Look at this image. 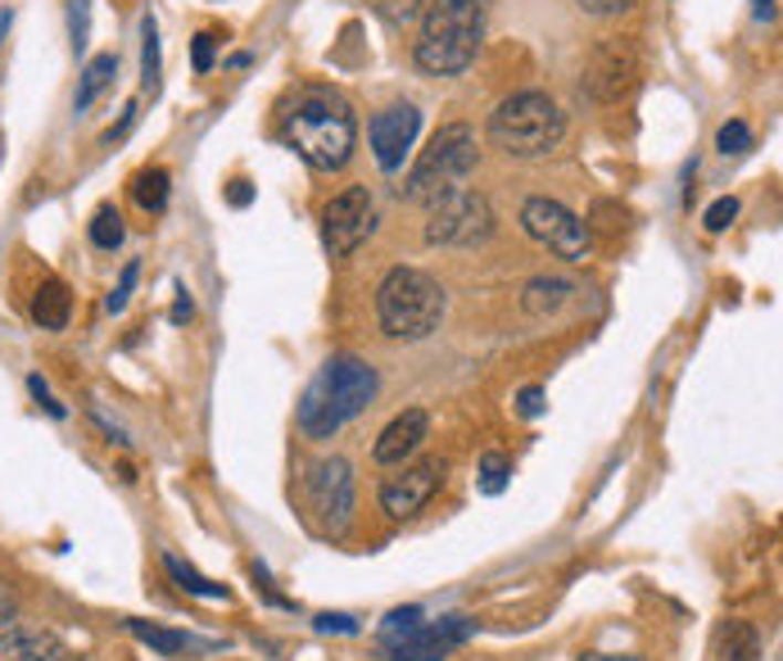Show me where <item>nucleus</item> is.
Wrapping results in <instances>:
<instances>
[{"label":"nucleus","instance_id":"obj_1","mask_svg":"<svg viewBox=\"0 0 783 661\" xmlns=\"http://www.w3.org/2000/svg\"><path fill=\"white\" fill-rule=\"evenodd\" d=\"M281 140L313 172H340L354 159V146H358L354 105L335 86H304L281 114Z\"/></svg>","mask_w":783,"mask_h":661},{"label":"nucleus","instance_id":"obj_2","mask_svg":"<svg viewBox=\"0 0 783 661\" xmlns=\"http://www.w3.org/2000/svg\"><path fill=\"white\" fill-rule=\"evenodd\" d=\"M376 390H380V376L358 354L326 358L300 399V431L309 440H331L340 427H349V421L376 399Z\"/></svg>","mask_w":783,"mask_h":661},{"label":"nucleus","instance_id":"obj_3","mask_svg":"<svg viewBox=\"0 0 783 661\" xmlns=\"http://www.w3.org/2000/svg\"><path fill=\"white\" fill-rule=\"evenodd\" d=\"M480 36H484V0H435L413 51L417 69L435 77H453L471 69Z\"/></svg>","mask_w":783,"mask_h":661},{"label":"nucleus","instance_id":"obj_4","mask_svg":"<svg viewBox=\"0 0 783 661\" xmlns=\"http://www.w3.org/2000/svg\"><path fill=\"white\" fill-rule=\"evenodd\" d=\"M380 330L395 340H426L445 322V291L421 267H389L376 291Z\"/></svg>","mask_w":783,"mask_h":661},{"label":"nucleus","instance_id":"obj_5","mask_svg":"<svg viewBox=\"0 0 783 661\" xmlns=\"http://www.w3.org/2000/svg\"><path fill=\"white\" fill-rule=\"evenodd\" d=\"M562 132L566 114L544 91H516L489 114V140L512 159H544L549 150H557Z\"/></svg>","mask_w":783,"mask_h":661},{"label":"nucleus","instance_id":"obj_6","mask_svg":"<svg viewBox=\"0 0 783 661\" xmlns=\"http://www.w3.org/2000/svg\"><path fill=\"white\" fill-rule=\"evenodd\" d=\"M476 132L467 123H445L435 136H430V146L421 150V159L413 164V172L404 177V200L413 204H435V200H445L453 191H462L467 177L476 172Z\"/></svg>","mask_w":783,"mask_h":661},{"label":"nucleus","instance_id":"obj_7","mask_svg":"<svg viewBox=\"0 0 783 661\" xmlns=\"http://www.w3.org/2000/svg\"><path fill=\"white\" fill-rule=\"evenodd\" d=\"M521 227L530 241H540L549 254L566 259V263H584L594 254V227L575 218L562 200H549V196H534L521 204Z\"/></svg>","mask_w":783,"mask_h":661},{"label":"nucleus","instance_id":"obj_8","mask_svg":"<svg viewBox=\"0 0 783 661\" xmlns=\"http://www.w3.org/2000/svg\"><path fill=\"white\" fill-rule=\"evenodd\" d=\"M494 235V209L480 191H453L445 200L430 204V222H426V241L430 245H453V250H471L484 245Z\"/></svg>","mask_w":783,"mask_h":661},{"label":"nucleus","instance_id":"obj_9","mask_svg":"<svg viewBox=\"0 0 783 661\" xmlns=\"http://www.w3.org/2000/svg\"><path fill=\"white\" fill-rule=\"evenodd\" d=\"M634 82H639V51H634L629 36H603L589 60H584V91L598 105H616L625 101Z\"/></svg>","mask_w":783,"mask_h":661},{"label":"nucleus","instance_id":"obj_10","mask_svg":"<svg viewBox=\"0 0 783 661\" xmlns=\"http://www.w3.org/2000/svg\"><path fill=\"white\" fill-rule=\"evenodd\" d=\"M376 227V204L367 186H345L340 196L326 200L322 209V245L331 259H345L354 254Z\"/></svg>","mask_w":783,"mask_h":661},{"label":"nucleus","instance_id":"obj_11","mask_svg":"<svg viewBox=\"0 0 783 661\" xmlns=\"http://www.w3.org/2000/svg\"><path fill=\"white\" fill-rule=\"evenodd\" d=\"M309 503L331 535H345L354 522V466L349 458H322L309 471Z\"/></svg>","mask_w":783,"mask_h":661},{"label":"nucleus","instance_id":"obj_12","mask_svg":"<svg viewBox=\"0 0 783 661\" xmlns=\"http://www.w3.org/2000/svg\"><path fill=\"white\" fill-rule=\"evenodd\" d=\"M476 634V621L467 617H439V621H421L417 630H408L404 639L385 643V661H430V657H445L449 648L467 643Z\"/></svg>","mask_w":783,"mask_h":661},{"label":"nucleus","instance_id":"obj_13","mask_svg":"<svg viewBox=\"0 0 783 661\" xmlns=\"http://www.w3.org/2000/svg\"><path fill=\"white\" fill-rule=\"evenodd\" d=\"M439 485H445V462L426 458V462H417V466H404L399 476H389V481L380 485V507L395 516V522H404V516L421 512V507L435 499Z\"/></svg>","mask_w":783,"mask_h":661},{"label":"nucleus","instance_id":"obj_14","mask_svg":"<svg viewBox=\"0 0 783 661\" xmlns=\"http://www.w3.org/2000/svg\"><path fill=\"white\" fill-rule=\"evenodd\" d=\"M417 132H421L417 105H389V109H380V114L372 118V132H367V136H372V155H376L380 172H399V168H404Z\"/></svg>","mask_w":783,"mask_h":661},{"label":"nucleus","instance_id":"obj_15","mask_svg":"<svg viewBox=\"0 0 783 661\" xmlns=\"http://www.w3.org/2000/svg\"><path fill=\"white\" fill-rule=\"evenodd\" d=\"M426 436H430V417H426V408H404V412L376 436L372 458H376L380 466H404V458H413V453L421 449Z\"/></svg>","mask_w":783,"mask_h":661},{"label":"nucleus","instance_id":"obj_16","mask_svg":"<svg viewBox=\"0 0 783 661\" xmlns=\"http://www.w3.org/2000/svg\"><path fill=\"white\" fill-rule=\"evenodd\" d=\"M64 643L51 630H28V626H10L0 630V661H64Z\"/></svg>","mask_w":783,"mask_h":661},{"label":"nucleus","instance_id":"obj_17","mask_svg":"<svg viewBox=\"0 0 783 661\" xmlns=\"http://www.w3.org/2000/svg\"><path fill=\"white\" fill-rule=\"evenodd\" d=\"M127 630H132L140 643H150L155 652H164V657H195V652L218 648L213 639H195V634H186V630H164V626H150V621H127Z\"/></svg>","mask_w":783,"mask_h":661},{"label":"nucleus","instance_id":"obj_18","mask_svg":"<svg viewBox=\"0 0 783 661\" xmlns=\"http://www.w3.org/2000/svg\"><path fill=\"white\" fill-rule=\"evenodd\" d=\"M69 313H73V295H69V286L64 281H45V286L36 291V300H32V317H36V326L41 330H64L69 326Z\"/></svg>","mask_w":783,"mask_h":661},{"label":"nucleus","instance_id":"obj_19","mask_svg":"<svg viewBox=\"0 0 783 661\" xmlns=\"http://www.w3.org/2000/svg\"><path fill=\"white\" fill-rule=\"evenodd\" d=\"M114 77H118V55H95V60H86L82 82H77V96H73V109L86 114V109L109 91Z\"/></svg>","mask_w":783,"mask_h":661},{"label":"nucleus","instance_id":"obj_20","mask_svg":"<svg viewBox=\"0 0 783 661\" xmlns=\"http://www.w3.org/2000/svg\"><path fill=\"white\" fill-rule=\"evenodd\" d=\"M571 295H575L571 281H562V276H534L530 286H525V300H521V304H525L530 317H544V313H557Z\"/></svg>","mask_w":783,"mask_h":661},{"label":"nucleus","instance_id":"obj_21","mask_svg":"<svg viewBox=\"0 0 783 661\" xmlns=\"http://www.w3.org/2000/svg\"><path fill=\"white\" fill-rule=\"evenodd\" d=\"M168 168H140L136 177H132V200L145 209V213H164V204H168Z\"/></svg>","mask_w":783,"mask_h":661},{"label":"nucleus","instance_id":"obj_22","mask_svg":"<svg viewBox=\"0 0 783 661\" xmlns=\"http://www.w3.org/2000/svg\"><path fill=\"white\" fill-rule=\"evenodd\" d=\"M720 652L724 661H761V634L752 621H729L720 634Z\"/></svg>","mask_w":783,"mask_h":661},{"label":"nucleus","instance_id":"obj_23","mask_svg":"<svg viewBox=\"0 0 783 661\" xmlns=\"http://www.w3.org/2000/svg\"><path fill=\"white\" fill-rule=\"evenodd\" d=\"M159 73H164V60H159V23H155V14L140 23V86L150 91H159Z\"/></svg>","mask_w":783,"mask_h":661},{"label":"nucleus","instance_id":"obj_24","mask_svg":"<svg viewBox=\"0 0 783 661\" xmlns=\"http://www.w3.org/2000/svg\"><path fill=\"white\" fill-rule=\"evenodd\" d=\"M164 566H168V576L177 580V589H186V594H195V598H227V589H222V585H213V580H205V576L195 571L190 562H181V557L164 553Z\"/></svg>","mask_w":783,"mask_h":661},{"label":"nucleus","instance_id":"obj_25","mask_svg":"<svg viewBox=\"0 0 783 661\" xmlns=\"http://www.w3.org/2000/svg\"><path fill=\"white\" fill-rule=\"evenodd\" d=\"M123 235H127V227H123V213L114 204H101L91 213V245L95 250H118Z\"/></svg>","mask_w":783,"mask_h":661},{"label":"nucleus","instance_id":"obj_26","mask_svg":"<svg viewBox=\"0 0 783 661\" xmlns=\"http://www.w3.org/2000/svg\"><path fill=\"white\" fill-rule=\"evenodd\" d=\"M716 150H720L724 159H739V155H748V150H752V127H748V123H739V118L724 123V127L716 132Z\"/></svg>","mask_w":783,"mask_h":661},{"label":"nucleus","instance_id":"obj_27","mask_svg":"<svg viewBox=\"0 0 783 661\" xmlns=\"http://www.w3.org/2000/svg\"><path fill=\"white\" fill-rule=\"evenodd\" d=\"M421 626V607H395L389 617L380 621V648L385 643H395V639H404L408 630H417Z\"/></svg>","mask_w":783,"mask_h":661},{"label":"nucleus","instance_id":"obj_28","mask_svg":"<svg viewBox=\"0 0 783 661\" xmlns=\"http://www.w3.org/2000/svg\"><path fill=\"white\" fill-rule=\"evenodd\" d=\"M508 476H512V462H508L503 453H484V458H480V490H484V494H503Z\"/></svg>","mask_w":783,"mask_h":661},{"label":"nucleus","instance_id":"obj_29","mask_svg":"<svg viewBox=\"0 0 783 661\" xmlns=\"http://www.w3.org/2000/svg\"><path fill=\"white\" fill-rule=\"evenodd\" d=\"M69 41H73L77 55L86 51V41H91V0H69Z\"/></svg>","mask_w":783,"mask_h":661},{"label":"nucleus","instance_id":"obj_30","mask_svg":"<svg viewBox=\"0 0 783 661\" xmlns=\"http://www.w3.org/2000/svg\"><path fill=\"white\" fill-rule=\"evenodd\" d=\"M213 32H195L190 36V64H195V73H209L213 69Z\"/></svg>","mask_w":783,"mask_h":661},{"label":"nucleus","instance_id":"obj_31","mask_svg":"<svg viewBox=\"0 0 783 661\" xmlns=\"http://www.w3.org/2000/svg\"><path fill=\"white\" fill-rule=\"evenodd\" d=\"M733 218H739V200H733V196H724V200H716V204L707 209L702 227H707V231H724Z\"/></svg>","mask_w":783,"mask_h":661},{"label":"nucleus","instance_id":"obj_32","mask_svg":"<svg viewBox=\"0 0 783 661\" xmlns=\"http://www.w3.org/2000/svg\"><path fill=\"white\" fill-rule=\"evenodd\" d=\"M136 272H140L136 263H127V267H123V276H118L114 295L105 300V308H109V313H123V308H127V300H132V286H136Z\"/></svg>","mask_w":783,"mask_h":661},{"label":"nucleus","instance_id":"obj_33","mask_svg":"<svg viewBox=\"0 0 783 661\" xmlns=\"http://www.w3.org/2000/svg\"><path fill=\"white\" fill-rule=\"evenodd\" d=\"M575 6H580L584 14H594V19H607V14H625L634 0H575Z\"/></svg>","mask_w":783,"mask_h":661},{"label":"nucleus","instance_id":"obj_34","mask_svg":"<svg viewBox=\"0 0 783 661\" xmlns=\"http://www.w3.org/2000/svg\"><path fill=\"white\" fill-rule=\"evenodd\" d=\"M14 617H19V594L10 580H0V630H10Z\"/></svg>","mask_w":783,"mask_h":661},{"label":"nucleus","instance_id":"obj_35","mask_svg":"<svg viewBox=\"0 0 783 661\" xmlns=\"http://www.w3.org/2000/svg\"><path fill=\"white\" fill-rule=\"evenodd\" d=\"M317 630H340V634H358V621L345 617V611H322L317 617Z\"/></svg>","mask_w":783,"mask_h":661},{"label":"nucleus","instance_id":"obj_36","mask_svg":"<svg viewBox=\"0 0 783 661\" xmlns=\"http://www.w3.org/2000/svg\"><path fill=\"white\" fill-rule=\"evenodd\" d=\"M516 403H521V417H540L544 412V390L540 386H525Z\"/></svg>","mask_w":783,"mask_h":661},{"label":"nucleus","instance_id":"obj_37","mask_svg":"<svg viewBox=\"0 0 783 661\" xmlns=\"http://www.w3.org/2000/svg\"><path fill=\"white\" fill-rule=\"evenodd\" d=\"M28 390H32V395L45 403V412H51V417H64V408L51 399V390H45V381H41V376H28Z\"/></svg>","mask_w":783,"mask_h":661},{"label":"nucleus","instance_id":"obj_38","mask_svg":"<svg viewBox=\"0 0 783 661\" xmlns=\"http://www.w3.org/2000/svg\"><path fill=\"white\" fill-rule=\"evenodd\" d=\"M195 317V304H190V295H186V286H177V304H173V322L181 326V322H190Z\"/></svg>","mask_w":783,"mask_h":661},{"label":"nucleus","instance_id":"obj_39","mask_svg":"<svg viewBox=\"0 0 783 661\" xmlns=\"http://www.w3.org/2000/svg\"><path fill=\"white\" fill-rule=\"evenodd\" d=\"M250 196H254V191H250V181H244V177H240V181H231V191H227V200H231L236 209H244V204H250Z\"/></svg>","mask_w":783,"mask_h":661},{"label":"nucleus","instance_id":"obj_40","mask_svg":"<svg viewBox=\"0 0 783 661\" xmlns=\"http://www.w3.org/2000/svg\"><path fill=\"white\" fill-rule=\"evenodd\" d=\"M752 10H756V19H761V23H774V14H779V0H752Z\"/></svg>","mask_w":783,"mask_h":661},{"label":"nucleus","instance_id":"obj_41","mask_svg":"<svg viewBox=\"0 0 783 661\" xmlns=\"http://www.w3.org/2000/svg\"><path fill=\"white\" fill-rule=\"evenodd\" d=\"M584 661H644L634 652H584Z\"/></svg>","mask_w":783,"mask_h":661},{"label":"nucleus","instance_id":"obj_42","mask_svg":"<svg viewBox=\"0 0 783 661\" xmlns=\"http://www.w3.org/2000/svg\"><path fill=\"white\" fill-rule=\"evenodd\" d=\"M10 19H14L10 10H0V41H6V32H10Z\"/></svg>","mask_w":783,"mask_h":661}]
</instances>
